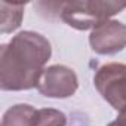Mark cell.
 <instances>
[{
	"instance_id": "cell-7",
	"label": "cell",
	"mask_w": 126,
	"mask_h": 126,
	"mask_svg": "<svg viewBox=\"0 0 126 126\" xmlns=\"http://www.w3.org/2000/svg\"><path fill=\"white\" fill-rule=\"evenodd\" d=\"M0 33L8 34L15 31L24 16V3H8L0 2Z\"/></svg>"
},
{
	"instance_id": "cell-6",
	"label": "cell",
	"mask_w": 126,
	"mask_h": 126,
	"mask_svg": "<svg viewBox=\"0 0 126 126\" xmlns=\"http://www.w3.org/2000/svg\"><path fill=\"white\" fill-rule=\"evenodd\" d=\"M37 110L30 104H16L11 107L2 119V126H36Z\"/></svg>"
},
{
	"instance_id": "cell-2",
	"label": "cell",
	"mask_w": 126,
	"mask_h": 126,
	"mask_svg": "<svg viewBox=\"0 0 126 126\" xmlns=\"http://www.w3.org/2000/svg\"><path fill=\"white\" fill-rule=\"evenodd\" d=\"M126 8L123 2H107V0H76L58 5V15L76 30L96 28L102 22L108 21L116 14Z\"/></svg>"
},
{
	"instance_id": "cell-1",
	"label": "cell",
	"mask_w": 126,
	"mask_h": 126,
	"mask_svg": "<svg viewBox=\"0 0 126 126\" xmlns=\"http://www.w3.org/2000/svg\"><path fill=\"white\" fill-rule=\"evenodd\" d=\"M52 55L49 40L36 31H21L0 47L2 91L37 88L45 65Z\"/></svg>"
},
{
	"instance_id": "cell-4",
	"label": "cell",
	"mask_w": 126,
	"mask_h": 126,
	"mask_svg": "<svg viewBox=\"0 0 126 126\" xmlns=\"http://www.w3.org/2000/svg\"><path fill=\"white\" fill-rule=\"evenodd\" d=\"M79 80L76 73L65 65H50L40 76L37 91L47 98H68L76 94Z\"/></svg>"
},
{
	"instance_id": "cell-8",
	"label": "cell",
	"mask_w": 126,
	"mask_h": 126,
	"mask_svg": "<svg viewBox=\"0 0 126 126\" xmlns=\"http://www.w3.org/2000/svg\"><path fill=\"white\" fill-rule=\"evenodd\" d=\"M65 114L55 108H40L37 110L36 126H65Z\"/></svg>"
},
{
	"instance_id": "cell-3",
	"label": "cell",
	"mask_w": 126,
	"mask_h": 126,
	"mask_svg": "<svg viewBox=\"0 0 126 126\" xmlns=\"http://www.w3.org/2000/svg\"><path fill=\"white\" fill-rule=\"evenodd\" d=\"M94 83L99 95L114 110L126 108V64L108 62L101 65L94 76Z\"/></svg>"
},
{
	"instance_id": "cell-9",
	"label": "cell",
	"mask_w": 126,
	"mask_h": 126,
	"mask_svg": "<svg viewBox=\"0 0 126 126\" xmlns=\"http://www.w3.org/2000/svg\"><path fill=\"white\" fill-rule=\"evenodd\" d=\"M107 126H126V108H123L122 111H119L117 117L113 122H110Z\"/></svg>"
},
{
	"instance_id": "cell-5",
	"label": "cell",
	"mask_w": 126,
	"mask_h": 126,
	"mask_svg": "<svg viewBox=\"0 0 126 126\" xmlns=\"http://www.w3.org/2000/svg\"><path fill=\"white\" fill-rule=\"evenodd\" d=\"M89 45L94 52L99 55H114L126 47V25L108 19L92 30Z\"/></svg>"
}]
</instances>
